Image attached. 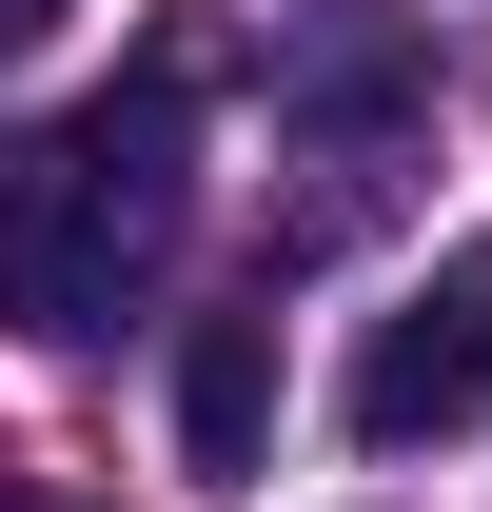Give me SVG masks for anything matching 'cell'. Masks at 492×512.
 <instances>
[{
  "label": "cell",
  "mask_w": 492,
  "mask_h": 512,
  "mask_svg": "<svg viewBox=\"0 0 492 512\" xmlns=\"http://www.w3.org/2000/svg\"><path fill=\"white\" fill-rule=\"evenodd\" d=\"M335 414H355V453H433V434L492 414V237H453L414 296L355 335V394H335Z\"/></svg>",
  "instance_id": "cell-2"
},
{
  "label": "cell",
  "mask_w": 492,
  "mask_h": 512,
  "mask_svg": "<svg viewBox=\"0 0 492 512\" xmlns=\"http://www.w3.org/2000/svg\"><path fill=\"white\" fill-rule=\"evenodd\" d=\"M178 473L197 493H256V473H276V296L178 335Z\"/></svg>",
  "instance_id": "cell-3"
},
{
  "label": "cell",
  "mask_w": 492,
  "mask_h": 512,
  "mask_svg": "<svg viewBox=\"0 0 492 512\" xmlns=\"http://www.w3.org/2000/svg\"><path fill=\"white\" fill-rule=\"evenodd\" d=\"M0 512H40V493H0Z\"/></svg>",
  "instance_id": "cell-5"
},
{
  "label": "cell",
  "mask_w": 492,
  "mask_h": 512,
  "mask_svg": "<svg viewBox=\"0 0 492 512\" xmlns=\"http://www.w3.org/2000/svg\"><path fill=\"white\" fill-rule=\"evenodd\" d=\"M40 20H60V0H0V60H20V40H40Z\"/></svg>",
  "instance_id": "cell-4"
},
{
  "label": "cell",
  "mask_w": 492,
  "mask_h": 512,
  "mask_svg": "<svg viewBox=\"0 0 492 512\" xmlns=\"http://www.w3.org/2000/svg\"><path fill=\"white\" fill-rule=\"evenodd\" d=\"M197 217V79L138 60L119 99H79V119H20L0 138V316L79 355V335H119L158 296V256Z\"/></svg>",
  "instance_id": "cell-1"
}]
</instances>
